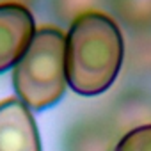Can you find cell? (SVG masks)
<instances>
[{
	"instance_id": "1",
	"label": "cell",
	"mask_w": 151,
	"mask_h": 151,
	"mask_svg": "<svg viewBox=\"0 0 151 151\" xmlns=\"http://www.w3.org/2000/svg\"><path fill=\"white\" fill-rule=\"evenodd\" d=\"M124 57L121 29L109 14L89 11L69 23L66 80L80 96H98L117 78Z\"/></svg>"
},
{
	"instance_id": "2",
	"label": "cell",
	"mask_w": 151,
	"mask_h": 151,
	"mask_svg": "<svg viewBox=\"0 0 151 151\" xmlns=\"http://www.w3.org/2000/svg\"><path fill=\"white\" fill-rule=\"evenodd\" d=\"M66 86V34L50 25L36 29L27 50L13 66L16 98L39 112L59 103Z\"/></svg>"
},
{
	"instance_id": "3",
	"label": "cell",
	"mask_w": 151,
	"mask_h": 151,
	"mask_svg": "<svg viewBox=\"0 0 151 151\" xmlns=\"http://www.w3.org/2000/svg\"><path fill=\"white\" fill-rule=\"evenodd\" d=\"M0 151H43L34 114L18 98L0 101Z\"/></svg>"
},
{
	"instance_id": "4",
	"label": "cell",
	"mask_w": 151,
	"mask_h": 151,
	"mask_svg": "<svg viewBox=\"0 0 151 151\" xmlns=\"http://www.w3.org/2000/svg\"><path fill=\"white\" fill-rule=\"evenodd\" d=\"M36 32V22L29 7L0 4V73L13 69L27 50Z\"/></svg>"
},
{
	"instance_id": "5",
	"label": "cell",
	"mask_w": 151,
	"mask_h": 151,
	"mask_svg": "<svg viewBox=\"0 0 151 151\" xmlns=\"http://www.w3.org/2000/svg\"><path fill=\"white\" fill-rule=\"evenodd\" d=\"M119 20L133 29L151 27V0H110Z\"/></svg>"
},
{
	"instance_id": "6",
	"label": "cell",
	"mask_w": 151,
	"mask_h": 151,
	"mask_svg": "<svg viewBox=\"0 0 151 151\" xmlns=\"http://www.w3.org/2000/svg\"><path fill=\"white\" fill-rule=\"evenodd\" d=\"M103 2L105 0H52L55 13H59V16L69 23L84 13L98 11L96 7Z\"/></svg>"
},
{
	"instance_id": "7",
	"label": "cell",
	"mask_w": 151,
	"mask_h": 151,
	"mask_svg": "<svg viewBox=\"0 0 151 151\" xmlns=\"http://www.w3.org/2000/svg\"><path fill=\"white\" fill-rule=\"evenodd\" d=\"M116 151H151V124L135 126L121 137Z\"/></svg>"
},
{
	"instance_id": "8",
	"label": "cell",
	"mask_w": 151,
	"mask_h": 151,
	"mask_svg": "<svg viewBox=\"0 0 151 151\" xmlns=\"http://www.w3.org/2000/svg\"><path fill=\"white\" fill-rule=\"evenodd\" d=\"M0 4H18V6L29 7V4H32V0H0Z\"/></svg>"
}]
</instances>
